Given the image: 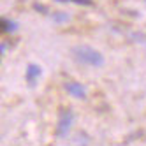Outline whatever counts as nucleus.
Instances as JSON below:
<instances>
[{"label": "nucleus", "instance_id": "1", "mask_svg": "<svg viewBox=\"0 0 146 146\" xmlns=\"http://www.w3.org/2000/svg\"><path fill=\"white\" fill-rule=\"evenodd\" d=\"M72 56H74L79 64L92 65V67H100L104 64V56L99 53L97 49H93L90 46H78L72 49Z\"/></svg>", "mask_w": 146, "mask_h": 146}, {"label": "nucleus", "instance_id": "2", "mask_svg": "<svg viewBox=\"0 0 146 146\" xmlns=\"http://www.w3.org/2000/svg\"><path fill=\"white\" fill-rule=\"evenodd\" d=\"M72 123H74V113H72L70 109H65L60 113V120H58V129H56V135H60V137H64V135H67V132L70 130Z\"/></svg>", "mask_w": 146, "mask_h": 146}, {"label": "nucleus", "instance_id": "3", "mask_svg": "<svg viewBox=\"0 0 146 146\" xmlns=\"http://www.w3.org/2000/svg\"><path fill=\"white\" fill-rule=\"evenodd\" d=\"M65 92L69 95L76 97V99H85L86 97V88L78 81H67L65 83Z\"/></svg>", "mask_w": 146, "mask_h": 146}, {"label": "nucleus", "instance_id": "4", "mask_svg": "<svg viewBox=\"0 0 146 146\" xmlns=\"http://www.w3.org/2000/svg\"><path fill=\"white\" fill-rule=\"evenodd\" d=\"M39 76H40V67H39L37 64H30V65L27 67V74H25L27 81L30 83V85H34Z\"/></svg>", "mask_w": 146, "mask_h": 146}, {"label": "nucleus", "instance_id": "5", "mask_svg": "<svg viewBox=\"0 0 146 146\" xmlns=\"http://www.w3.org/2000/svg\"><path fill=\"white\" fill-rule=\"evenodd\" d=\"M0 28H2V32L11 34V32H14V30H18V23L11 21L9 18H2L0 19Z\"/></svg>", "mask_w": 146, "mask_h": 146}, {"label": "nucleus", "instance_id": "6", "mask_svg": "<svg viewBox=\"0 0 146 146\" xmlns=\"http://www.w3.org/2000/svg\"><path fill=\"white\" fill-rule=\"evenodd\" d=\"M69 2H74L79 5H93V0H69Z\"/></svg>", "mask_w": 146, "mask_h": 146}, {"label": "nucleus", "instance_id": "7", "mask_svg": "<svg viewBox=\"0 0 146 146\" xmlns=\"http://www.w3.org/2000/svg\"><path fill=\"white\" fill-rule=\"evenodd\" d=\"M53 18H55V21H58V23H60V19H65V18H67V14H55Z\"/></svg>", "mask_w": 146, "mask_h": 146}, {"label": "nucleus", "instance_id": "8", "mask_svg": "<svg viewBox=\"0 0 146 146\" xmlns=\"http://www.w3.org/2000/svg\"><path fill=\"white\" fill-rule=\"evenodd\" d=\"M35 9H37L39 13H48V9H44L42 5H39V4H35Z\"/></svg>", "mask_w": 146, "mask_h": 146}, {"label": "nucleus", "instance_id": "9", "mask_svg": "<svg viewBox=\"0 0 146 146\" xmlns=\"http://www.w3.org/2000/svg\"><path fill=\"white\" fill-rule=\"evenodd\" d=\"M56 2H69V0H56Z\"/></svg>", "mask_w": 146, "mask_h": 146}]
</instances>
